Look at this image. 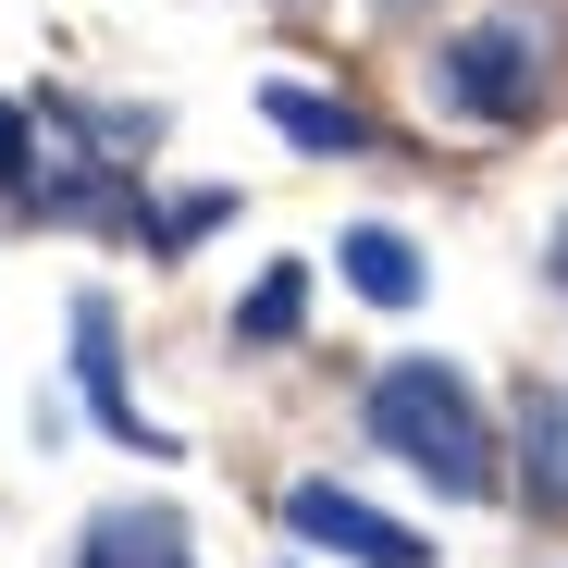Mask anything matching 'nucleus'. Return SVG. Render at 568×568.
<instances>
[{
  "label": "nucleus",
  "mask_w": 568,
  "mask_h": 568,
  "mask_svg": "<svg viewBox=\"0 0 568 568\" xmlns=\"http://www.w3.org/2000/svg\"><path fill=\"white\" fill-rule=\"evenodd\" d=\"M371 445L408 457L433 495H495V420H483V396H469L445 358L371 371Z\"/></svg>",
  "instance_id": "nucleus-1"
},
{
  "label": "nucleus",
  "mask_w": 568,
  "mask_h": 568,
  "mask_svg": "<svg viewBox=\"0 0 568 568\" xmlns=\"http://www.w3.org/2000/svg\"><path fill=\"white\" fill-rule=\"evenodd\" d=\"M445 100H457L469 124H531V112H544V50H531V26H469V38L445 50Z\"/></svg>",
  "instance_id": "nucleus-2"
},
{
  "label": "nucleus",
  "mask_w": 568,
  "mask_h": 568,
  "mask_svg": "<svg viewBox=\"0 0 568 568\" xmlns=\"http://www.w3.org/2000/svg\"><path fill=\"white\" fill-rule=\"evenodd\" d=\"M74 396H87V420H100L112 445H136V457H185L149 408H136V384H124V334H112V297H74Z\"/></svg>",
  "instance_id": "nucleus-3"
},
{
  "label": "nucleus",
  "mask_w": 568,
  "mask_h": 568,
  "mask_svg": "<svg viewBox=\"0 0 568 568\" xmlns=\"http://www.w3.org/2000/svg\"><path fill=\"white\" fill-rule=\"evenodd\" d=\"M284 531L322 544V556H346V568H420V531L384 519V507H358L346 483H284Z\"/></svg>",
  "instance_id": "nucleus-4"
},
{
  "label": "nucleus",
  "mask_w": 568,
  "mask_h": 568,
  "mask_svg": "<svg viewBox=\"0 0 568 568\" xmlns=\"http://www.w3.org/2000/svg\"><path fill=\"white\" fill-rule=\"evenodd\" d=\"M334 260H346V284H358L371 310H408V297H420V247H408L396 223H346Z\"/></svg>",
  "instance_id": "nucleus-5"
},
{
  "label": "nucleus",
  "mask_w": 568,
  "mask_h": 568,
  "mask_svg": "<svg viewBox=\"0 0 568 568\" xmlns=\"http://www.w3.org/2000/svg\"><path fill=\"white\" fill-rule=\"evenodd\" d=\"M260 112L297 136V149H322V161H346V149H371V124L346 112V100H322V87H260Z\"/></svg>",
  "instance_id": "nucleus-6"
},
{
  "label": "nucleus",
  "mask_w": 568,
  "mask_h": 568,
  "mask_svg": "<svg viewBox=\"0 0 568 568\" xmlns=\"http://www.w3.org/2000/svg\"><path fill=\"white\" fill-rule=\"evenodd\" d=\"M519 445H531V507L568 519V408L556 396H519Z\"/></svg>",
  "instance_id": "nucleus-7"
},
{
  "label": "nucleus",
  "mask_w": 568,
  "mask_h": 568,
  "mask_svg": "<svg viewBox=\"0 0 568 568\" xmlns=\"http://www.w3.org/2000/svg\"><path fill=\"white\" fill-rule=\"evenodd\" d=\"M297 310H310V272L272 260V272L247 284V310H235V346H284V334H297Z\"/></svg>",
  "instance_id": "nucleus-8"
},
{
  "label": "nucleus",
  "mask_w": 568,
  "mask_h": 568,
  "mask_svg": "<svg viewBox=\"0 0 568 568\" xmlns=\"http://www.w3.org/2000/svg\"><path fill=\"white\" fill-rule=\"evenodd\" d=\"M87 568H185V531L173 519H100L87 531Z\"/></svg>",
  "instance_id": "nucleus-9"
},
{
  "label": "nucleus",
  "mask_w": 568,
  "mask_h": 568,
  "mask_svg": "<svg viewBox=\"0 0 568 568\" xmlns=\"http://www.w3.org/2000/svg\"><path fill=\"white\" fill-rule=\"evenodd\" d=\"M0 185H13V199H26V185H38V124H26L13 100H0Z\"/></svg>",
  "instance_id": "nucleus-10"
},
{
  "label": "nucleus",
  "mask_w": 568,
  "mask_h": 568,
  "mask_svg": "<svg viewBox=\"0 0 568 568\" xmlns=\"http://www.w3.org/2000/svg\"><path fill=\"white\" fill-rule=\"evenodd\" d=\"M556 284H568V223H556Z\"/></svg>",
  "instance_id": "nucleus-11"
}]
</instances>
